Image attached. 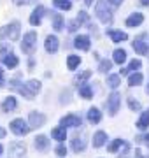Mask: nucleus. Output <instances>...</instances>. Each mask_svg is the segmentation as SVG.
<instances>
[{
  "label": "nucleus",
  "instance_id": "nucleus-22",
  "mask_svg": "<svg viewBox=\"0 0 149 158\" xmlns=\"http://www.w3.org/2000/svg\"><path fill=\"white\" fill-rule=\"evenodd\" d=\"M70 148H72L75 153H81V151H84V148H86V142L83 141L81 137H74V139L70 141Z\"/></svg>",
  "mask_w": 149,
  "mask_h": 158
},
{
  "label": "nucleus",
  "instance_id": "nucleus-14",
  "mask_svg": "<svg viewBox=\"0 0 149 158\" xmlns=\"http://www.w3.org/2000/svg\"><path fill=\"white\" fill-rule=\"evenodd\" d=\"M142 21H144V14H140V12H133V14H130V16L126 18L125 25L128 27V28H133V27L142 25Z\"/></svg>",
  "mask_w": 149,
  "mask_h": 158
},
{
  "label": "nucleus",
  "instance_id": "nucleus-35",
  "mask_svg": "<svg viewBox=\"0 0 149 158\" xmlns=\"http://www.w3.org/2000/svg\"><path fill=\"white\" fill-rule=\"evenodd\" d=\"M140 67H142L140 60H132V62L128 63V69H126V72H128V70H139Z\"/></svg>",
  "mask_w": 149,
  "mask_h": 158
},
{
  "label": "nucleus",
  "instance_id": "nucleus-30",
  "mask_svg": "<svg viewBox=\"0 0 149 158\" xmlns=\"http://www.w3.org/2000/svg\"><path fill=\"white\" fill-rule=\"evenodd\" d=\"M53 6L56 9H62V11H69L72 7V2L70 0H53Z\"/></svg>",
  "mask_w": 149,
  "mask_h": 158
},
{
  "label": "nucleus",
  "instance_id": "nucleus-12",
  "mask_svg": "<svg viewBox=\"0 0 149 158\" xmlns=\"http://www.w3.org/2000/svg\"><path fill=\"white\" fill-rule=\"evenodd\" d=\"M44 14H46V7H44V6H37V7H35V11L32 12V16H30V25L39 27Z\"/></svg>",
  "mask_w": 149,
  "mask_h": 158
},
{
  "label": "nucleus",
  "instance_id": "nucleus-33",
  "mask_svg": "<svg viewBox=\"0 0 149 158\" xmlns=\"http://www.w3.org/2000/svg\"><path fill=\"white\" fill-rule=\"evenodd\" d=\"M111 67H112V63H111L109 60H102V62H100V65H98V70H100L102 74H107L111 70Z\"/></svg>",
  "mask_w": 149,
  "mask_h": 158
},
{
  "label": "nucleus",
  "instance_id": "nucleus-39",
  "mask_svg": "<svg viewBox=\"0 0 149 158\" xmlns=\"http://www.w3.org/2000/svg\"><path fill=\"white\" fill-rule=\"evenodd\" d=\"M147 139H149V135H147V132H146L142 135H139L135 141H137V144H147Z\"/></svg>",
  "mask_w": 149,
  "mask_h": 158
},
{
  "label": "nucleus",
  "instance_id": "nucleus-11",
  "mask_svg": "<svg viewBox=\"0 0 149 158\" xmlns=\"http://www.w3.org/2000/svg\"><path fill=\"white\" fill-rule=\"evenodd\" d=\"M44 48H46V51L49 55H54L58 51V48H60V40H58L56 35H47L46 42H44Z\"/></svg>",
  "mask_w": 149,
  "mask_h": 158
},
{
  "label": "nucleus",
  "instance_id": "nucleus-28",
  "mask_svg": "<svg viewBox=\"0 0 149 158\" xmlns=\"http://www.w3.org/2000/svg\"><path fill=\"white\" fill-rule=\"evenodd\" d=\"M79 95L83 97V98H91L93 97V88L90 85H86V83H84V85H81L79 86Z\"/></svg>",
  "mask_w": 149,
  "mask_h": 158
},
{
  "label": "nucleus",
  "instance_id": "nucleus-2",
  "mask_svg": "<svg viewBox=\"0 0 149 158\" xmlns=\"http://www.w3.org/2000/svg\"><path fill=\"white\" fill-rule=\"evenodd\" d=\"M21 95L25 97V98H34V95H37L40 91V81H37V79H30V81H26L25 85H21V86H18L16 88Z\"/></svg>",
  "mask_w": 149,
  "mask_h": 158
},
{
  "label": "nucleus",
  "instance_id": "nucleus-20",
  "mask_svg": "<svg viewBox=\"0 0 149 158\" xmlns=\"http://www.w3.org/2000/svg\"><path fill=\"white\" fill-rule=\"evenodd\" d=\"M79 65H81L79 55H69V56H67V67H69V70H77Z\"/></svg>",
  "mask_w": 149,
  "mask_h": 158
},
{
  "label": "nucleus",
  "instance_id": "nucleus-41",
  "mask_svg": "<svg viewBox=\"0 0 149 158\" xmlns=\"http://www.w3.org/2000/svg\"><path fill=\"white\" fill-rule=\"evenodd\" d=\"M37 0H14V4L16 6H26V4H34Z\"/></svg>",
  "mask_w": 149,
  "mask_h": 158
},
{
  "label": "nucleus",
  "instance_id": "nucleus-27",
  "mask_svg": "<svg viewBox=\"0 0 149 158\" xmlns=\"http://www.w3.org/2000/svg\"><path fill=\"white\" fill-rule=\"evenodd\" d=\"M121 85V77L118 74H111L109 77H107V86H109L111 90H116V88H119Z\"/></svg>",
  "mask_w": 149,
  "mask_h": 158
},
{
  "label": "nucleus",
  "instance_id": "nucleus-36",
  "mask_svg": "<svg viewBox=\"0 0 149 158\" xmlns=\"http://www.w3.org/2000/svg\"><path fill=\"white\" fill-rule=\"evenodd\" d=\"M79 25H81V23L77 21V19H72V21L69 23V32H72V34H74L75 30H79Z\"/></svg>",
  "mask_w": 149,
  "mask_h": 158
},
{
  "label": "nucleus",
  "instance_id": "nucleus-15",
  "mask_svg": "<svg viewBox=\"0 0 149 158\" xmlns=\"http://www.w3.org/2000/svg\"><path fill=\"white\" fill-rule=\"evenodd\" d=\"M16 106H18L16 97H6V98L2 100V104H0V107H2L4 113H12V111L16 109Z\"/></svg>",
  "mask_w": 149,
  "mask_h": 158
},
{
  "label": "nucleus",
  "instance_id": "nucleus-19",
  "mask_svg": "<svg viewBox=\"0 0 149 158\" xmlns=\"http://www.w3.org/2000/svg\"><path fill=\"white\" fill-rule=\"evenodd\" d=\"M51 137L54 139V141H58L60 144H63V141L67 139V130L62 128V127H56V128L51 130Z\"/></svg>",
  "mask_w": 149,
  "mask_h": 158
},
{
  "label": "nucleus",
  "instance_id": "nucleus-16",
  "mask_svg": "<svg viewBox=\"0 0 149 158\" xmlns=\"http://www.w3.org/2000/svg\"><path fill=\"white\" fill-rule=\"evenodd\" d=\"M34 146L37 151H47L49 149V139H47V135H37L34 141Z\"/></svg>",
  "mask_w": 149,
  "mask_h": 158
},
{
  "label": "nucleus",
  "instance_id": "nucleus-34",
  "mask_svg": "<svg viewBox=\"0 0 149 158\" xmlns=\"http://www.w3.org/2000/svg\"><path fill=\"white\" fill-rule=\"evenodd\" d=\"M128 107L132 109V111H140V102H137L135 98H128Z\"/></svg>",
  "mask_w": 149,
  "mask_h": 158
},
{
  "label": "nucleus",
  "instance_id": "nucleus-24",
  "mask_svg": "<svg viewBox=\"0 0 149 158\" xmlns=\"http://www.w3.org/2000/svg\"><path fill=\"white\" fill-rule=\"evenodd\" d=\"M63 27H65V19L62 14H53V28L56 32H62Z\"/></svg>",
  "mask_w": 149,
  "mask_h": 158
},
{
  "label": "nucleus",
  "instance_id": "nucleus-40",
  "mask_svg": "<svg viewBox=\"0 0 149 158\" xmlns=\"http://www.w3.org/2000/svg\"><path fill=\"white\" fill-rule=\"evenodd\" d=\"M77 21H79V23H90V21H88V14L84 11H81L79 12V18H77Z\"/></svg>",
  "mask_w": 149,
  "mask_h": 158
},
{
  "label": "nucleus",
  "instance_id": "nucleus-44",
  "mask_svg": "<svg viewBox=\"0 0 149 158\" xmlns=\"http://www.w3.org/2000/svg\"><path fill=\"white\" fill-rule=\"evenodd\" d=\"M4 137H6V130L0 127V139H4Z\"/></svg>",
  "mask_w": 149,
  "mask_h": 158
},
{
  "label": "nucleus",
  "instance_id": "nucleus-5",
  "mask_svg": "<svg viewBox=\"0 0 149 158\" xmlns=\"http://www.w3.org/2000/svg\"><path fill=\"white\" fill-rule=\"evenodd\" d=\"M11 132L14 134V135H26L28 134V130H30V127H28V123L25 121V119H21V118H16V119H12L11 121Z\"/></svg>",
  "mask_w": 149,
  "mask_h": 158
},
{
  "label": "nucleus",
  "instance_id": "nucleus-31",
  "mask_svg": "<svg viewBox=\"0 0 149 158\" xmlns=\"http://www.w3.org/2000/svg\"><path fill=\"white\" fill-rule=\"evenodd\" d=\"M123 144H125V141H123V139H114V141L109 144V151L111 153H118L121 148H123Z\"/></svg>",
  "mask_w": 149,
  "mask_h": 158
},
{
  "label": "nucleus",
  "instance_id": "nucleus-48",
  "mask_svg": "<svg viewBox=\"0 0 149 158\" xmlns=\"http://www.w3.org/2000/svg\"><path fill=\"white\" fill-rule=\"evenodd\" d=\"M2 153H4V146L0 144V156H2Z\"/></svg>",
  "mask_w": 149,
  "mask_h": 158
},
{
  "label": "nucleus",
  "instance_id": "nucleus-13",
  "mask_svg": "<svg viewBox=\"0 0 149 158\" xmlns=\"http://www.w3.org/2000/svg\"><path fill=\"white\" fill-rule=\"evenodd\" d=\"M74 46L77 49H83V51H88L91 48V39L90 35H77L74 39Z\"/></svg>",
  "mask_w": 149,
  "mask_h": 158
},
{
  "label": "nucleus",
  "instance_id": "nucleus-7",
  "mask_svg": "<svg viewBox=\"0 0 149 158\" xmlns=\"http://www.w3.org/2000/svg\"><path fill=\"white\" fill-rule=\"evenodd\" d=\"M119 106H121V97L118 91H112L109 95V98H107V104H105V107H107V111H109L111 116H114L118 111H119Z\"/></svg>",
  "mask_w": 149,
  "mask_h": 158
},
{
  "label": "nucleus",
  "instance_id": "nucleus-10",
  "mask_svg": "<svg viewBox=\"0 0 149 158\" xmlns=\"http://www.w3.org/2000/svg\"><path fill=\"white\" fill-rule=\"evenodd\" d=\"M28 123H30V128H40L46 123V116L42 113H39V111H32L28 114Z\"/></svg>",
  "mask_w": 149,
  "mask_h": 158
},
{
  "label": "nucleus",
  "instance_id": "nucleus-43",
  "mask_svg": "<svg viewBox=\"0 0 149 158\" xmlns=\"http://www.w3.org/2000/svg\"><path fill=\"white\" fill-rule=\"evenodd\" d=\"M0 86H6V79H4V70L0 69Z\"/></svg>",
  "mask_w": 149,
  "mask_h": 158
},
{
  "label": "nucleus",
  "instance_id": "nucleus-29",
  "mask_svg": "<svg viewBox=\"0 0 149 158\" xmlns=\"http://www.w3.org/2000/svg\"><path fill=\"white\" fill-rule=\"evenodd\" d=\"M112 56H114V62L118 63V65H123V63L126 62V51L125 49H114Z\"/></svg>",
  "mask_w": 149,
  "mask_h": 158
},
{
  "label": "nucleus",
  "instance_id": "nucleus-32",
  "mask_svg": "<svg viewBox=\"0 0 149 158\" xmlns=\"http://www.w3.org/2000/svg\"><path fill=\"white\" fill-rule=\"evenodd\" d=\"M90 77H91V70H84L83 74L75 76V83L81 86V85H84V81H86V79H90Z\"/></svg>",
  "mask_w": 149,
  "mask_h": 158
},
{
  "label": "nucleus",
  "instance_id": "nucleus-18",
  "mask_svg": "<svg viewBox=\"0 0 149 158\" xmlns=\"http://www.w3.org/2000/svg\"><path fill=\"white\" fill-rule=\"evenodd\" d=\"M88 121L91 125H97V123H100V119H102V113H100V109L98 107H91L90 111H88Z\"/></svg>",
  "mask_w": 149,
  "mask_h": 158
},
{
  "label": "nucleus",
  "instance_id": "nucleus-17",
  "mask_svg": "<svg viewBox=\"0 0 149 158\" xmlns=\"http://www.w3.org/2000/svg\"><path fill=\"white\" fill-rule=\"evenodd\" d=\"M107 141H109V135H107L103 130H98L97 134L93 135V146L95 148H102Z\"/></svg>",
  "mask_w": 149,
  "mask_h": 158
},
{
  "label": "nucleus",
  "instance_id": "nucleus-3",
  "mask_svg": "<svg viewBox=\"0 0 149 158\" xmlns=\"http://www.w3.org/2000/svg\"><path fill=\"white\" fill-rule=\"evenodd\" d=\"M19 32H21V23L19 21H11L9 25H6L4 28H0V37L4 39H11V40H18L19 39Z\"/></svg>",
  "mask_w": 149,
  "mask_h": 158
},
{
  "label": "nucleus",
  "instance_id": "nucleus-8",
  "mask_svg": "<svg viewBox=\"0 0 149 158\" xmlns=\"http://www.w3.org/2000/svg\"><path fill=\"white\" fill-rule=\"evenodd\" d=\"M133 49L139 55H146L147 56V34H140L133 39Z\"/></svg>",
  "mask_w": 149,
  "mask_h": 158
},
{
  "label": "nucleus",
  "instance_id": "nucleus-42",
  "mask_svg": "<svg viewBox=\"0 0 149 158\" xmlns=\"http://www.w3.org/2000/svg\"><path fill=\"white\" fill-rule=\"evenodd\" d=\"M109 4H112V6H116V7H119L121 4H123V0H107Z\"/></svg>",
  "mask_w": 149,
  "mask_h": 158
},
{
  "label": "nucleus",
  "instance_id": "nucleus-21",
  "mask_svg": "<svg viewBox=\"0 0 149 158\" xmlns=\"http://www.w3.org/2000/svg\"><path fill=\"white\" fill-rule=\"evenodd\" d=\"M2 62H4V65H6L7 69H14L19 63V58L16 56V55H12V53H9L7 56H4L2 58Z\"/></svg>",
  "mask_w": 149,
  "mask_h": 158
},
{
  "label": "nucleus",
  "instance_id": "nucleus-38",
  "mask_svg": "<svg viewBox=\"0 0 149 158\" xmlns=\"http://www.w3.org/2000/svg\"><path fill=\"white\" fill-rule=\"evenodd\" d=\"M56 155L58 156H65V155H67V148L63 146V144H58L56 146Z\"/></svg>",
  "mask_w": 149,
  "mask_h": 158
},
{
  "label": "nucleus",
  "instance_id": "nucleus-1",
  "mask_svg": "<svg viewBox=\"0 0 149 158\" xmlns=\"http://www.w3.org/2000/svg\"><path fill=\"white\" fill-rule=\"evenodd\" d=\"M95 12H97V18L103 25H109L112 21V9H111L107 0H98L97 7H95Z\"/></svg>",
  "mask_w": 149,
  "mask_h": 158
},
{
  "label": "nucleus",
  "instance_id": "nucleus-45",
  "mask_svg": "<svg viewBox=\"0 0 149 158\" xmlns=\"http://www.w3.org/2000/svg\"><path fill=\"white\" fill-rule=\"evenodd\" d=\"M133 158H144V156H142V153H140V151H137V153H135V156H133Z\"/></svg>",
  "mask_w": 149,
  "mask_h": 158
},
{
  "label": "nucleus",
  "instance_id": "nucleus-47",
  "mask_svg": "<svg viewBox=\"0 0 149 158\" xmlns=\"http://www.w3.org/2000/svg\"><path fill=\"white\" fill-rule=\"evenodd\" d=\"M84 2H86V6H91L93 4V0H84Z\"/></svg>",
  "mask_w": 149,
  "mask_h": 158
},
{
  "label": "nucleus",
  "instance_id": "nucleus-25",
  "mask_svg": "<svg viewBox=\"0 0 149 158\" xmlns=\"http://www.w3.org/2000/svg\"><path fill=\"white\" fill-rule=\"evenodd\" d=\"M144 83V76L140 72H133L130 74V77H128V85L130 86H139Z\"/></svg>",
  "mask_w": 149,
  "mask_h": 158
},
{
  "label": "nucleus",
  "instance_id": "nucleus-9",
  "mask_svg": "<svg viewBox=\"0 0 149 158\" xmlns=\"http://www.w3.org/2000/svg\"><path fill=\"white\" fill-rule=\"evenodd\" d=\"M26 148L23 142H11L9 144V158H25Z\"/></svg>",
  "mask_w": 149,
  "mask_h": 158
},
{
  "label": "nucleus",
  "instance_id": "nucleus-26",
  "mask_svg": "<svg viewBox=\"0 0 149 158\" xmlns=\"http://www.w3.org/2000/svg\"><path fill=\"white\" fill-rule=\"evenodd\" d=\"M107 35H109L114 42H123V40L128 39V35H126L125 32H116V30H109V32H107Z\"/></svg>",
  "mask_w": 149,
  "mask_h": 158
},
{
  "label": "nucleus",
  "instance_id": "nucleus-6",
  "mask_svg": "<svg viewBox=\"0 0 149 158\" xmlns=\"http://www.w3.org/2000/svg\"><path fill=\"white\" fill-rule=\"evenodd\" d=\"M81 123H83V119H81L79 114H67V116H63L62 119H60V127L62 128H77V127H81Z\"/></svg>",
  "mask_w": 149,
  "mask_h": 158
},
{
  "label": "nucleus",
  "instance_id": "nucleus-23",
  "mask_svg": "<svg viewBox=\"0 0 149 158\" xmlns=\"http://www.w3.org/2000/svg\"><path fill=\"white\" fill-rule=\"evenodd\" d=\"M147 127H149V113L146 111V113H142V114H140V118H139L137 128L142 130V132H146V130H147Z\"/></svg>",
  "mask_w": 149,
  "mask_h": 158
},
{
  "label": "nucleus",
  "instance_id": "nucleus-4",
  "mask_svg": "<svg viewBox=\"0 0 149 158\" xmlns=\"http://www.w3.org/2000/svg\"><path fill=\"white\" fill-rule=\"evenodd\" d=\"M37 48V34H35L34 30L28 32V34H25L23 40H21V51L26 53V55H32Z\"/></svg>",
  "mask_w": 149,
  "mask_h": 158
},
{
  "label": "nucleus",
  "instance_id": "nucleus-37",
  "mask_svg": "<svg viewBox=\"0 0 149 158\" xmlns=\"http://www.w3.org/2000/svg\"><path fill=\"white\" fill-rule=\"evenodd\" d=\"M60 102H62V104H69L70 102V91L69 90H65L63 95H60Z\"/></svg>",
  "mask_w": 149,
  "mask_h": 158
},
{
  "label": "nucleus",
  "instance_id": "nucleus-46",
  "mask_svg": "<svg viewBox=\"0 0 149 158\" xmlns=\"http://www.w3.org/2000/svg\"><path fill=\"white\" fill-rule=\"evenodd\" d=\"M140 2H142V6H147L149 4V0H140Z\"/></svg>",
  "mask_w": 149,
  "mask_h": 158
}]
</instances>
